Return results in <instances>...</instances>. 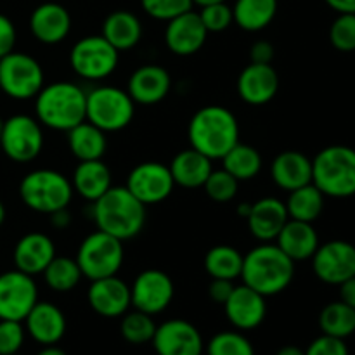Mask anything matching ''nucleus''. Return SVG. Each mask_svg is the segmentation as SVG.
Here are the masks:
<instances>
[{"label": "nucleus", "mask_w": 355, "mask_h": 355, "mask_svg": "<svg viewBox=\"0 0 355 355\" xmlns=\"http://www.w3.org/2000/svg\"><path fill=\"white\" fill-rule=\"evenodd\" d=\"M146 208L125 186H111L92 203V218L97 231L128 241L144 229Z\"/></svg>", "instance_id": "1"}, {"label": "nucleus", "mask_w": 355, "mask_h": 355, "mask_svg": "<svg viewBox=\"0 0 355 355\" xmlns=\"http://www.w3.org/2000/svg\"><path fill=\"white\" fill-rule=\"evenodd\" d=\"M295 277V262L272 243H262L243 255V284L263 297H274L290 288Z\"/></svg>", "instance_id": "2"}, {"label": "nucleus", "mask_w": 355, "mask_h": 355, "mask_svg": "<svg viewBox=\"0 0 355 355\" xmlns=\"http://www.w3.org/2000/svg\"><path fill=\"white\" fill-rule=\"evenodd\" d=\"M191 148L207 158L222 159L239 142V123L224 106H205L193 114L187 128Z\"/></svg>", "instance_id": "3"}, {"label": "nucleus", "mask_w": 355, "mask_h": 355, "mask_svg": "<svg viewBox=\"0 0 355 355\" xmlns=\"http://www.w3.org/2000/svg\"><path fill=\"white\" fill-rule=\"evenodd\" d=\"M87 92L71 82H54L42 87L35 97V114L40 125L68 132L85 121Z\"/></svg>", "instance_id": "4"}, {"label": "nucleus", "mask_w": 355, "mask_h": 355, "mask_svg": "<svg viewBox=\"0 0 355 355\" xmlns=\"http://www.w3.org/2000/svg\"><path fill=\"white\" fill-rule=\"evenodd\" d=\"M312 184L329 198H350L355 194V149L349 146H328L312 159Z\"/></svg>", "instance_id": "5"}, {"label": "nucleus", "mask_w": 355, "mask_h": 355, "mask_svg": "<svg viewBox=\"0 0 355 355\" xmlns=\"http://www.w3.org/2000/svg\"><path fill=\"white\" fill-rule=\"evenodd\" d=\"M71 180L58 170L38 168L26 173L19 184L21 201L30 210L51 215L68 208L73 200Z\"/></svg>", "instance_id": "6"}, {"label": "nucleus", "mask_w": 355, "mask_h": 355, "mask_svg": "<svg viewBox=\"0 0 355 355\" xmlns=\"http://www.w3.org/2000/svg\"><path fill=\"white\" fill-rule=\"evenodd\" d=\"M135 114V103L127 90L113 85L94 87L87 92L85 120L103 132L123 130Z\"/></svg>", "instance_id": "7"}, {"label": "nucleus", "mask_w": 355, "mask_h": 355, "mask_svg": "<svg viewBox=\"0 0 355 355\" xmlns=\"http://www.w3.org/2000/svg\"><path fill=\"white\" fill-rule=\"evenodd\" d=\"M123 241L103 231H96L80 243L76 262L83 277L96 281L116 276L123 266Z\"/></svg>", "instance_id": "8"}, {"label": "nucleus", "mask_w": 355, "mask_h": 355, "mask_svg": "<svg viewBox=\"0 0 355 355\" xmlns=\"http://www.w3.org/2000/svg\"><path fill=\"white\" fill-rule=\"evenodd\" d=\"M45 85L42 64L30 54L12 51L0 58V89L7 97L28 101Z\"/></svg>", "instance_id": "9"}, {"label": "nucleus", "mask_w": 355, "mask_h": 355, "mask_svg": "<svg viewBox=\"0 0 355 355\" xmlns=\"http://www.w3.org/2000/svg\"><path fill=\"white\" fill-rule=\"evenodd\" d=\"M120 52L103 37L89 35L76 42L69 51L71 69L83 80L99 82L107 78L116 69Z\"/></svg>", "instance_id": "10"}, {"label": "nucleus", "mask_w": 355, "mask_h": 355, "mask_svg": "<svg viewBox=\"0 0 355 355\" xmlns=\"http://www.w3.org/2000/svg\"><path fill=\"white\" fill-rule=\"evenodd\" d=\"M0 148L12 162H33L44 148V132L40 121L28 114H14L3 120Z\"/></svg>", "instance_id": "11"}, {"label": "nucleus", "mask_w": 355, "mask_h": 355, "mask_svg": "<svg viewBox=\"0 0 355 355\" xmlns=\"http://www.w3.org/2000/svg\"><path fill=\"white\" fill-rule=\"evenodd\" d=\"M38 302V288L33 276L21 270L0 274V319L23 322Z\"/></svg>", "instance_id": "12"}, {"label": "nucleus", "mask_w": 355, "mask_h": 355, "mask_svg": "<svg viewBox=\"0 0 355 355\" xmlns=\"http://www.w3.org/2000/svg\"><path fill=\"white\" fill-rule=\"evenodd\" d=\"M175 295L172 277L159 269H146L139 274L130 286L132 307L135 311L156 315L170 307Z\"/></svg>", "instance_id": "13"}, {"label": "nucleus", "mask_w": 355, "mask_h": 355, "mask_svg": "<svg viewBox=\"0 0 355 355\" xmlns=\"http://www.w3.org/2000/svg\"><path fill=\"white\" fill-rule=\"evenodd\" d=\"M125 187L142 205L149 207L165 201L172 194L175 182L168 166L159 162H144L130 170Z\"/></svg>", "instance_id": "14"}, {"label": "nucleus", "mask_w": 355, "mask_h": 355, "mask_svg": "<svg viewBox=\"0 0 355 355\" xmlns=\"http://www.w3.org/2000/svg\"><path fill=\"white\" fill-rule=\"evenodd\" d=\"M311 260L314 274L326 284L340 286L355 276V246L349 241L335 239L319 245Z\"/></svg>", "instance_id": "15"}, {"label": "nucleus", "mask_w": 355, "mask_h": 355, "mask_svg": "<svg viewBox=\"0 0 355 355\" xmlns=\"http://www.w3.org/2000/svg\"><path fill=\"white\" fill-rule=\"evenodd\" d=\"M158 355H203L205 342L200 329L184 319H168L156 326L151 340Z\"/></svg>", "instance_id": "16"}, {"label": "nucleus", "mask_w": 355, "mask_h": 355, "mask_svg": "<svg viewBox=\"0 0 355 355\" xmlns=\"http://www.w3.org/2000/svg\"><path fill=\"white\" fill-rule=\"evenodd\" d=\"M87 302L90 309L101 318H121L132 307L130 286L118 276L90 281L87 290Z\"/></svg>", "instance_id": "17"}, {"label": "nucleus", "mask_w": 355, "mask_h": 355, "mask_svg": "<svg viewBox=\"0 0 355 355\" xmlns=\"http://www.w3.org/2000/svg\"><path fill=\"white\" fill-rule=\"evenodd\" d=\"M207 28L201 23L200 14L193 12V9L166 21L165 44L172 54L180 58L200 52L207 42Z\"/></svg>", "instance_id": "18"}, {"label": "nucleus", "mask_w": 355, "mask_h": 355, "mask_svg": "<svg viewBox=\"0 0 355 355\" xmlns=\"http://www.w3.org/2000/svg\"><path fill=\"white\" fill-rule=\"evenodd\" d=\"M224 312L227 321L238 331H252L259 328L267 315L266 297L257 293L246 284L234 286L231 297L224 304Z\"/></svg>", "instance_id": "19"}, {"label": "nucleus", "mask_w": 355, "mask_h": 355, "mask_svg": "<svg viewBox=\"0 0 355 355\" xmlns=\"http://www.w3.org/2000/svg\"><path fill=\"white\" fill-rule=\"evenodd\" d=\"M279 90V75L272 64L250 62L238 78V94L246 104L263 106L276 97Z\"/></svg>", "instance_id": "20"}, {"label": "nucleus", "mask_w": 355, "mask_h": 355, "mask_svg": "<svg viewBox=\"0 0 355 355\" xmlns=\"http://www.w3.org/2000/svg\"><path fill=\"white\" fill-rule=\"evenodd\" d=\"M24 329L31 340L40 343L42 347L45 345H58L66 335V322L64 314L58 305L51 304V302H40L33 305L30 314L24 319Z\"/></svg>", "instance_id": "21"}, {"label": "nucleus", "mask_w": 355, "mask_h": 355, "mask_svg": "<svg viewBox=\"0 0 355 355\" xmlns=\"http://www.w3.org/2000/svg\"><path fill=\"white\" fill-rule=\"evenodd\" d=\"M170 87H172V78L165 68L144 64L130 75L127 92L135 104L151 106L162 103L168 96Z\"/></svg>", "instance_id": "22"}, {"label": "nucleus", "mask_w": 355, "mask_h": 355, "mask_svg": "<svg viewBox=\"0 0 355 355\" xmlns=\"http://www.w3.org/2000/svg\"><path fill=\"white\" fill-rule=\"evenodd\" d=\"M30 31L42 44H61L71 31V16L61 3H40L30 16Z\"/></svg>", "instance_id": "23"}, {"label": "nucleus", "mask_w": 355, "mask_h": 355, "mask_svg": "<svg viewBox=\"0 0 355 355\" xmlns=\"http://www.w3.org/2000/svg\"><path fill=\"white\" fill-rule=\"evenodd\" d=\"M288 218L290 217H288L284 201L267 196L252 203V210L246 217V222H248V229L253 238L262 243H270L276 241L277 234L284 227Z\"/></svg>", "instance_id": "24"}, {"label": "nucleus", "mask_w": 355, "mask_h": 355, "mask_svg": "<svg viewBox=\"0 0 355 355\" xmlns=\"http://www.w3.org/2000/svg\"><path fill=\"white\" fill-rule=\"evenodd\" d=\"M14 266L17 270L37 276L55 257V245L44 232H28L14 246Z\"/></svg>", "instance_id": "25"}, {"label": "nucleus", "mask_w": 355, "mask_h": 355, "mask_svg": "<svg viewBox=\"0 0 355 355\" xmlns=\"http://www.w3.org/2000/svg\"><path fill=\"white\" fill-rule=\"evenodd\" d=\"M274 184L284 191H295L312 182V159L300 151H283L270 165Z\"/></svg>", "instance_id": "26"}, {"label": "nucleus", "mask_w": 355, "mask_h": 355, "mask_svg": "<svg viewBox=\"0 0 355 355\" xmlns=\"http://www.w3.org/2000/svg\"><path fill=\"white\" fill-rule=\"evenodd\" d=\"M276 245L295 263L304 262V260H311L315 250L319 248V236L315 232L314 225L309 224V222L288 218L284 227L277 234Z\"/></svg>", "instance_id": "27"}, {"label": "nucleus", "mask_w": 355, "mask_h": 355, "mask_svg": "<svg viewBox=\"0 0 355 355\" xmlns=\"http://www.w3.org/2000/svg\"><path fill=\"white\" fill-rule=\"evenodd\" d=\"M168 168L175 186L186 187V189H198L207 182L214 166H211L210 158L201 155L196 149L189 148L177 153L170 162Z\"/></svg>", "instance_id": "28"}, {"label": "nucleus", "mask_w": 355, "mask_h": 355, "mask_svg": "<svg viewBox=\"0 0 355 355\" xmlns=\"http://www.w3.org/2000/svg\"><path fill=\"white\" fill-rule=\"evenodd\" d=\"M71 186L73 191L78 193L83 200L94 203L113 186L110 166L103 159L80 162L73 172Z\"/></svg>", "instance_id": "29"}, {"label": "nucleus", "mask_w": 355, "mask_h": 355, "mask_svg": "<svg viewBox=\"0 0 355 355\" xmlns=\"http://www.w3.org/2000/svg\"><path fill=\"white\" fill-rule=\"evenodd\" d=\"M103 35L118 52L130 51L141 42V19L130 10H114L104 19Z\"/></svg>", "instance_id": "30"}, {"label": "nucleus", "mask_w": 355, "mask_h": 355, "mask_svg": "<svg viewBox=\"0 0 355 355\" xmlns=\"http://www.w3.org/2000/svg\"><path fill=\"white\" fill-rule=\"evenodd\" d=\"M68 134V148L71 155L78 162H92V159H103L107 149L106 132L97 128L90 121H82Z\"/></svg>", "instance_id": "31"}, {"label": "nucleus", "mask_w": 355, "mask_h": 355, "mask_svg": "<svg viewBox=\"0 0 355 355\" xmlns=\"http://www.w3.org/2000/svg\"><path fill=\"white\" fill-rule=\"evenodd\" d=\"M277 14V0H236L232 7L234 23L245 31L263 30Z\"/></svg>", "instance_id": "32"}, {"label": "nucleus", "mask_w": 355, "mask_h": 355, "mask_svg": "<svg viewBox=\"0 0 355 355\" xmlns=\"http://www.w3.org/2000/svg\"><path fill=\"white\" fill-rule=\"evenodd\" d=\"M324 194L312 182L295 191H290L288 200L284 201L288 217L293 218V220L314 224L321 217L322 210H324Z\"/></svg>", "instance_id": "33"}, {"label": "nucleus", "mask_w": 355, "mask_h": 355, "mask_svg": "<svg viewBox=\"0 0 355 355\" xmlns=\"http://www.w3.org/2000/svg\"><path fill=\"white\" fill-rule=\"evenodd\" d=\"M205 269L211 279L234 281L241 277L243 255L229 245H217L205 255Z\"/></svg>", "instance_id": "34"}, {"label": "nucleus", "mask_w": 355, "mask_h": 355, "mask_svg": "<svg viewBox=\"0 0 355 355\" xmlns=\"http://www.w3.org/2000/svg\"><path fill=\"white\" fill-rule=\"evenodd\" d=\"M222 168L227 170L238 182L243 180H252L262 170V156L253 146L238 144L222 158Z\"/></svg>", "instance_id": "35"}, {"label": "nucleus", "mask_w": 355, "mask_h": 355, "mask_svg": "<svg viewBox=\"0 0 355 355\" xmlns=\"http://www.w3.org/2000/svg\"><path fill=\"white\" fill-rule=\"evenodd\" d=\"M319 328L322 335L347 340L355 333V309L342 300L331 302L319 314Z\"/></svg>", "instance_id": "36"}, {"label": "nucleus", "mask_w": 355, "mask_h": 355, "mask_svg": "<svg viewBox=\"0 0 355 355\" xmlns=\"http://www.w3.org/2000/svg\"><path fill=\"white\" fill-rule=\"evenodd\" d=\"M45 284L51 288L52 291L58 293H68V291L75 290L78 286L80 279H82V270H80L76 259H69V257H58L52 259V262L45 267L42 272Z\"/></svg>", "instance_id": "37"}, {"label": "nucleus", "mask_w": 355, "mask_h": 355, "mask_svg": "<svg viewBox=\"0 0 355 355\" xmlns=\"http://www.w3.org/2000/svg\"><path fill=\"white\" fill-rule=\"evenodd\" d=\"M156 331V322L153 321V315L146 314L141 311L125 312L121 315L120 322V333L123 336L125 342L132 343V345H144V343H151L153 336Z\"/></svg>", "instance_id": "38"}, {"label": "nucleus", "mask_w": 355, "mask_h": 355, "mask_svg": "<svg viewBox=\"0 0 355 355\" xmlns=\"http://www.w3.org/2000/svg\"><path fill=\"white\" fill-rule=\"evenodd\" d=\"M207 355H255L252 342L241 331H220L205 345Z\"/></svg>", "instance_id": "39"}, {"label": "nucleus", "mask_w": 355, "mask_h": 355, "mask_svg": "<svg viewBox=\"0 0 355 355\" xmlns=\"http://www.w3.org/2000/svg\"><path fill=\"white\" fill-rule=\"evenodd\" d=\"M238 180L224 168L211 170L207 182L203 184L205 193H207L208 198L214 200L215 203H229V201L234 200L236 194H238Z\"/></svg>", "instance_id": "40"}, {"label": "nucleus", "mask_w": 355, "mask_h": 355, "mask_svg": "<svg viewBox=\"0 0 355 355\" xmlns=\"http://www.w3.org/2000/svg\"><path fill=\"white\" fill-rule=\"evenodd\" d=\"M329 42L340 52L355 51V14H338L329 28Z\"/></svg>", "instance_id": "41"}, {"label": "nucleus", "mask_w": 355, "mask_h": 355, "mask_svg": "<svg viewBox=\"0 0 355 355\" xmlns=\"http://www.w3.org/2000/svg\"><path fill=\"white\" fill-rule=\"evenodd\" d=\"M193 0H141L148 16L158 21H170L193 9Z\"/></svg>", "instance_id": "42"}, {"label": "nucleus", "mask_w": 355, "mask_h": 355, "mask_svg": "<svg viewBox=\"0 0 355 355\" xmlns=\"http://www.w3.org/2000/svg\"><path fill=\"white\" fill-rule=\"evenodd\" d=\"M198 14H200L201 23L205 24L208 33H220V31H225L234 23L232 9L225 2L201 7V12Z\"/></svg>", "instance_id": "43"}, {"label": "nucleus", "mask_w": 355, "mask_h": 355, "mask_svg": "<svg viewBox=\"0 0 355 355\" xmlns=\"http://www.w3.org/2000/svg\"><path fill=\"white\" fill-rule=\"evenodd\" d=\"M24 336H26V329L23 322L0 319V355L19 354Z\"/></svg>", "instance_id": "44"}, {"label": "nucleus", "mask_w": 355, "mask_h": 355, "mask_svg": "<svg viewBox=\"0 0 355 355\" xmlns=\"http://www.w3.org/2000/svg\"><path fill=\"white\" fill-rule=\"evenodd\" d=\"M305 355H349V347H347L345 340L321 335L312 340L311 345L305 349Z\"/></svg>", "instance_id": "45"}, {"label": "nucleus", "mask_w": 355, "mask_h": 355, "mask_svg": "<svg viewBox=\"0 0 355 355\" xmlns=\"http://www.w3.org/2000/svg\"><path fill=\"white\" fill-rule=\"evenodd\" d=\"M16 37V26H14L12 21L6 14H0V58L14 51Z\"/></svg>", "instance_id": "46"}, {"label": "nucleus", "mask_w": 355, "mask_h": 355, "mask_svg": "<svg viewBox=\"0 0 355 355\" xmlns=\"http://www.w3.org/2000/svg\"><path fill=\"white\" fill-rule=\"evenodd\" d=\"M274 55H276L274 45L267 40H257L250 49V61L259 64H272Z\"/></svg>", "instance_id": "47"}, {"label": "nucleus", "mask_w": 355, "mask_h": 355, "mask_svg": "<svg viewBox=\"0 0 355 355\" xmlns=\"http://www.w3.org/2000/svg\"><path fill=\"white\" fill-rule=\"evenodd\" d=\"M232 290H234V283L227 279H211L210 286H208V295L215 304L224 305L227 298L231 297Z\"/></svg>", "instance_id": "48"}, {"label": "nucleus", "mask_w": 355, "mask_h": 355, "mask_svg": "<svg viewBox=\"0 0 355 355\" xmlns=\"http://www.w3.org/2000/svg\"><path fill=\"white\" fill-rule=\"evenodd\" d=\"M340 300L355 309V276L340 284Z\"/></svg>", "instance_id": "49"}, {"label": "nucleus", "mask_w": 355, "mask_h": 355, "mask_svg": "<svg viewBox=\"0 0 355 355\" xmlns=\"http://www.w3.org/2000/svg\"><path fill=\"white\" fill-rule=\"evenodd\" d=\"M49 217H51V225L55 229H66L71 224V214L68 211V208L54 211V214H51Z\"/></svg>", "instance_id": "50"}, {"label": "nucleus", "mask_w": 355, "mask_h": 355, "mask_svg": "<svg viewBox=\"0 0 355 355\" xmlns=\"http://www.w3.org/2000/svg\"><path fill=\"white\" fill-rule=\"evenodd\" d=\"M338 14H355V0H324Z\"/></svg>", "instance_id": "51"}, {"label": "nucleus", "mask_w": 355, "mask_h": 355, "mask_svg": "<svg viewBox=\"0 0 355 355\" xmlns=\"http://www.w3.org/2000/svg\"><path fill=\"white\" fill-rule=\"evenodd\" d=\"M276 355H305V350H302L297 345H284L277 350Z\"/></svg>", "instance_id": "52"}, {"label": "nucleus", "mask_w": 355, "mask_h": 355, "mask_svg": "<svg viewBox=\"0 0 355 355\" xmlns=\"http://www.w3.org/2000/svg\"><path fill=\"white\" fill-rule=\"evenodd\" d=\"M37 355H68L62 349H59L58 345H45Z\"/></svg>", "instance_id": "53"}, {"label": "nucleus", "mask_w": 355, "mask_h": 355, "mask_svg": "<svg viewBox=\"0 0 355 355\" xmlns=\"http://www.w3.org/2000/svg\"><path fill=\"white\" fill-rule=\"evenodd\" d=\"M250 210H252V203H241L238 207V215L239 217H243L246 220V217H248Z\"/></svg>", "instance_id": "54"}, {"label": "nucleus", "mask_w": 355, "mask_h": 355, "mask_svg": "<svg viewBox=\"0 0 355 355\" xmlns=\"http://www.w3.org/2000/svg\"><path fill=\"white\" fill-rule=\"evenodd\" d=\"M194 3H198L200 7H205V6H211V3H220V2H225V0H193Z\"/></svg>", "instance_id": "55"}, {"label": "nucleus", "mask_w": 355, "mask_h": 355, "mask_svg": "<svg viewBox=\"0 0 355 355\" xmlns=\"http://www.w3.org/2000/svg\"><path fill=\"white\" fill-rule=\"evenodd\" d=\"M6 207H3V203L2 201H0V225L3 224V222H6Z\"/></svg>", "instance_id": "56"}, {"label": "nucleus", "mask_w": 355, "mask_h": 355, "mask_svg": "<svg viewBox=\"0 0 355 355\" xmlns=\"http://www.w3.org/2000/svg\"><path fill=\"white\" fill-rule=\"evenodd\" d=\"M2 128H3V120L0 118V135H2Z\"/></svg>", "instance_id": "57"}, {"label": "nucleus", "mask_w": 355, "mask_h": 355, "mask_svg": "<svg viewBox=\"0 0 355 355\" xmlns=\"http://www.w3.org/2000/svg\"><path fill=\"white\" fill-rule=\"evenodd\" d=\"M14 355H19V354H14Z\"/></svg>", "instance_id": "58"}]
</instances>
